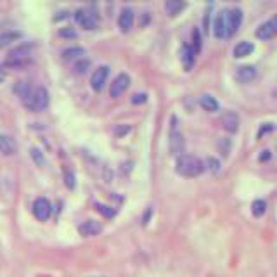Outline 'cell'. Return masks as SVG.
Instances as JSON below:
<instances>
[{"label": "cell", "instance_id": "cell-1", "mask_svg": "<svg viewBox=\"0 0 277 277\" xmlns=\"http://www.w3.org/2000/svg\"><path fill=\"white\" fill-rule=\"evenodd\" d=\"M175 170H177V173L182 175V177L192 178L203 173L205 165H203V161L199 160V158L192 156V154H180V156L177 158V163H175Z\"/></svg>", "mask_w": 277, "mask_h": 277}, {"label": "cell", "instance_id": "cell-2", "mask_svg": "<svg viewBox=\"0 0 277 277\" xmlns=\"http://www.w3.org/2000/svg\"><path fill=\"white\" fill-rule=\"evenodd\" d=\"M32 50H33L32 43H23V45L16 47V49H12L9 52L7 59L4 61L2 66L12 68V69H19V68L28 66L30 61H32Z\"/></svg>", "mask_w": 277, "mask_h": 277}, {"label": "cell", "instance_id": "cell-3", "mask_svg": "<svg viewBox=\"0 0 277 277\" xmlns=\"http://www.w3.org/2000/svg\"><path fill=\"white\" fill-rule=\"evenodd\" d=\"M25 106L30 111H35V113H40V111L45 109L49 106V92H47V89H43V87L33 89L28 99L25 101Z\"/></svg>", "mask_w": 277, "mask_h": 277}, {"label": "cell", "instance_id": "cell-4", "mask_svg": "<svg viewBox=\"0 0 277 277\" xmlns=\"http://www.w3.org/2000/svg\"><path fill=\"white\" fill-rule=\"evenodd\" d=\"M184 135L178 130L177 127V118H172V130H170V140H168V147H170V153L175 156H180L182 151H184Z\"/></svg>", "mask_w": 277, "mask_h": 277}, {"label": "cell", "instance_id": "cell-5", "mask_svg": "<svg viewBox=\"0 0 277 277\" xmlns=\"http://www.w3.org/2000/svg\"><path fill=\"white\" fill-rule=\"evenodd\" d=\"M50 213H52V205H50L49 199H45V198L35 199V203H33V215H35L38 220L45 222L47 218L50 217Z\"/></svg>", "mask_w": 277, "mask_h": 277}, {"label": "cell", "instance_id": "cell-6", "mask_svg": "<svg viewBox=\"0 0 277 277\" xmlns=\"http://www.w3.org/2000/svg\"><path fill=\"white\" fill-rule=\"evenodd\" d=\"M107 76H109V66H99L96 71L92 73V78H90V85L96 92H101L104 89L107 82Z\"/></svg>", "mask_w": 277, "mask_h": 277}, {"label": "cell", "instance_id": "cell-7", "mask_svg": "<svg viewBox=\"0 0 277 277\" xmlns=\"http://www.w3.org/2000/svg\"><path fill=\"white\" fill-rule=\"evenodd\" d=\"M242 25V11L239 7H234L227 11V36H232Z\"/></svg>", "mask_w": 277, "mask_h": 277}, {"label": "cell", "instance_id": "cell-8", "mask_svg": "<svg viewBox=\"0 0 277 277\" xmlns=\"http://www.w3.org/2000/svg\"><path fill=\"white\" fill-rule=\"evenodd\" d=\"M128 85H130V76H128L127 73H120V75L114 78V82L111 83L109 96L113 97V99H116V97H120L121 94L128 89Z\"/></svg>", "mask_w": 277, "mask_h": 277}, {"label": "cell", "instance_id": "cell-9", "mask_svg": "<svg viewBox=\"0 0 277 277\" xmlns=\"http://www.w3.org/2000/svg\"><path fill=\"white\" fill-rule=\"evenodd\" d=\"M277 35V21L276 19H269V21L262 23L256 28V38L260 40H270Z\"/></svg>", "mask_w": 277, "mask_h": 277}, {"label": "cell", "instance_id": "cell-10", "mask_svg": "<svg viewBox=\"0 0 277 277\" xmlns=\"http://www.w3.org/2000/svg\"><path fill=\"white\" fill-rule=\"evenodd\" d=\"M75 19H76V23L85 30H96L97 28V18L94 14H90L89 11L78 9V11L75 12Z\"/></svg>", "mask_w": 277, "mask_h": 277}, {"label": "cell", "instance_id": "cell-11", "mask_svg": "<svg viewBox=\"0 0 277 277\" xmlns=\"http://www.w3.org/2000/svg\"><path fill=\"white\" fill-rule=\"evenodd\" d=\"M213 33L217 38L227 36V11H220L213 21Z\"/></svg>", "mask_w": 277, "mask_h": 277}, {"label": "cell", "instance_id": "cell-12", "mask_svg": "<svg viewBox=\"0 0 277 277\" xmlns=\"http://www.w3.org/2000/svg\"><path fill=\"white\" fill-rule=\"evenodd\" d=\"M256 78V68L249 66V64H244V66H239L236 69V80L239 83H249Z\"/></svg>", "mask_w": 277, "mask_h": 277}, {"label": "cell", "instance_id": "cell-13", "mask_svg": "<svg viewBox=\"0 0 277 277\" xmlns=\"http://www.w3.org/2000/svg\"><path fill=\"white\" fill-rule=\"evenodd\" d=\"M222 127L229 132V134H236L239 130V116L234 113V111H225L222 114Z\"/></svg>", "mask_w": 277, "mask_h": 277}, {"label": "cell", "instance_id": "cell-14", "mask_svg": "<svg viewBox=\"0 0 277 277\" xmlns=\"http://www.w3.org/2000/svg\"><path fill=\"white\" fill-rule=\"evenodd\" d=\"M101 231H103V224L97 220H85L78 227V232L83 236V238H92V236L99 234Z\"/></svg>", "mask_w": 277, "mask_h": 277}, {"label": "cell", "instance_id": "cell-15", "mask_svg": "<svg viewBox=\"0 0 277 277\" xmlns=\"http://www.w3.org/2000/svg\"><path fill=\"white\" fill-rule=\"evenodd\" d=\"M132 26H134V11L130 7H125L118 16V28L123 33H127L130 32Z\"/></svg>", "mask_w": 277, "mask_h": 277}, {"label": "cell", "instance_id": "cell-16", "mask_svg": "<svg viewBox=\"0 0 277 277\" xmlns=\"http://www.w3.org/2000/svg\"><path fill=\"white\" fill-rule=\"evenodd\" d=\"M180 59H182V66H184L185 71H191L192 66H194V63H196V54H194V50H192L191 45H187V43L182 45Z\"/></svg>", "mask_w": 277, "mask_h": 277}, {"label": "cell", "instance_id": "cell-17", "mask_svg": "<svg viewBox=\"0 0 277 277\" xmlns=\"http://www.w3.org/2000/svg\"><path fill=\"white\" fill-rule=\"evenodd\" d=\"M0 151H2L5 156H12V154L18 151V144H16V140L11 135H5V134L0 135Z\"/></svg>", "mask_w": 277, "mask_h": 277}, {"label": "cell", "instance_id": "cell-18", "mask_svg": "<svg viewBox=\"0 0 277 277\" xmlns=\"http://www.w3.org/2000/svg\"><path fill=\"white\" fill-rule=\"evenodd\" d=\"M199 104H201L203 109L208 111V113H215V111H218L217 99H215L213 96H210V94H205V96L199 97Z\"/></svg>", "mask_w": 277, "mask_h": 277}, {"label": "cell", "instance_id": "cell-19", "mask_svg": "<svg viewBox=\"0 0 277 277\" xmlns=\"http://www.w3.org/2000/svg\"><path fill=\"white\" fill-rule=\"evenodd\" d=\"M253 50H255V45H253L251 42H248V40H242V42H239L238 45L234 47V57H246V56H249Z\"/></svg>", "mask_w": 277, "mask_h": 277}, {"label": "cell", "instance_id": "cell-20", "mask_svg": "<svg viewBox=\"0 0 277 277\" xmlns=\"http://www.w3.org/2000/svg\"><path fill=\"white\" fill-rule=\"evenodd\" d=\"M32 90L33 89L28 82H16V85H14V94L23 101V103L28 99V96L32 94Z\"/></svg>", "mask_w": 277, "mask_h": 277}, {"label": "cell", "instance_id": "cell-21", "mask_svg": "<svg viewBox=\"0 0 277 277\" xmlns=\"http://www.w3.org/2000/svg\"><path fill=\"white\" fill-rule=\"evenodd\" d=\"M21 36H23V33L21 32H16V30H11V32H4L2 35H0V47L11 45L12 42L19 40Z\"/></svg>", "mask_w": 277, "mask_h": 277}, {"label": "cell", "instance_id": "cell-22", "mask_svg": "<svg viewBox=\"0 0 277 277\" xmlns=\"http://www.w3.org/2000/svg\"><path fill=\"white\" fill-rule=\"evenodd\" d=\"M165 9H167L168 16L173 18V16H177L182 9H185V2H182V0H167V2H165Z\"/></svg>", "mask_w": 277, "mask_h": 277}, {"label": "cell", "instance_id": "cell-23", "mask_svg": "<svg viewBox=\"0 0 277 277\" xmlns=\"http://www.w3.org/2000/svg\"><path fill=\"white\" fill-rule=\"evenodd\" d=\"M82 56H85V49H83V47H69V49L63 50V59L64 61L80 59Z\"/></svg>", "mask_w": 277, "mask_h": 277}, {"label": "cell", "instance_id": "cell-24", "mask_svg": "<svg viewBox=\"0 0 277 277\" xmlns=\"http://www.w3.org/2000/svg\"><path fill=\"white\" fill-rule=\"evenodd\" d=\"M251 211H253L255 217H262V215L267 211V203L263 201V199H256V201H253Z\"/></svg>", "mask_w": 277, "mask_h": 277}, {"label": "cell", "instance_id": "cell-25", "mask_svg": "<svg viewBox=\"0 0 277 277\" xmlns=\"http://www.w3.org/2000/svg\"><path fill=\"white\" fill-rule=\"evenodd\" d=\"M96 208H97V211H99V213L103 215V217H106V218H113L114 215H116V210H114L113 206L101 205V203H97Z\"/></svg>", "mask_w": 277, "mask_h": 277}, {"label": "cell", "instance_id": "cell-26", "mask_svg": "<svg viewBox=\"0 0 277 277\" xmlns=\"http://www.w3.org/2000/svg\"><path fill=\"white\" fill-rule=\"evenodd\" d=\"M192 50H194V54H199V50H201V33H199L198 28L192 30Z\"/></svg>", "mask_w": 277, "mask_h": 277}, {"label": "cell", "instance_id": "cell-27", "mask_svg": "<svg viewBox=\"0 0 277 277\" xmlns=\"http://www.w3.org/2000/svg\"><path fill=\"white\" fill-rule=\"evenodd\" d=\"M64 184H66L68 189H75L76 182H75V173L71 170L64 168Z\"/></svg>", "mask_w": 277, "mask_h": 277}, {"label": "cell", "instance_id": "cell-28", "mask_svg": "<svg viewBox=\"0 0 277 277\" xmlns=\"http://www.w3.org/2000/svg\"><path fill=\"white\" fill-rule=\"evenodd\" d=\"M90 68V61L89 59H80V61H76L75 63V73H78V75H82V73H85L87 69Z\"/></svg>", "mask_w": 277, "mask_h": 277}, {"label": "cell", "instance_id": "cell-29", "mask_svg": "<svg viewBox=\"0 0 277 277\" xmlns=\"http://www.w3.org/2000/svg\"><path fill=\"white\" fill-rule=\"evenodd\" d=\"M30 154H32L33 161H35V163L38 165V167H43V165H45V158H43V154H42V151H40V149L33 147V149L30 151Z\"/></svg>", "mask_w": 277, "mask_h": 277}, {"label": "cell", "instance_id": "cell-30", "mask_svg": "<svg viewBox=\"0 0 277 277\" xmlns=\"http://www.w3.org/2000/svg\"><path fill=\"white\" fill-rule=\"evenodd\" d=\"M206 165H208V170L213 172V173H218V172H220V161H218L217 158L210 156L206 160Z\"/></svg>", "mask_w": 277, "mask_h": 277}, {"label": "cell", "instance_id": "cell-31", "mask_svg": "<svg viewBox=\"0 0 277 277\" xmlns=\"http://www.w3.org/2000/svg\"><path fill=\"white\" fill-rule=\"evenodd\" d=\"M59 36H63V38H76L78 33H76L73 28H69V26H66V28L59 30Z\"/></svg>", "mask_w": 277, "mask_h": 277}, {"label": "cell", "instance_id": "cell-32", "mask_svg": "<svg viewBox=\"0 0 277 277\" xmlns=\"http://www.w3.org/2000/svg\"><path fill=\"white\" fill-rule=\"evenodd\" d=\"M218 149H220V153L224 154V156H227L229 151H231V140H229V138H222L220 142H218Z\"/></svg>", "mask_w": 277, "mask_h": 277}, {"label": "cell", "instance_id": "cell-33", "mask_svg": "<svg viewBox=\"0 0 277 277\" xmlns=\"http://www.w3.org/2000/svg\"><path fill=\"white\" fill-rule=\"evenodd\" d=\"M130 132V127L128 125H118L116 130H114V135H118V137H123L125 134H128Z\"/></svg>", "mask_w": 277, "mask_h": 277}, {"label": "cell", "instance_id": "cell-34", "mask_svg": "<svg viewBox=\"0 0 277 277\" xmlns=\"http://www.w3.org/2000/svg\"><path fill=\"white\" fill-rule=\"evenodd\" d=\"M274 130V125L272 123H265V125H262V128L258 130V138L260 137H263L265 134H269V132H272Z\"/></svg>", "mask_w": 277, "mask_h": 277}, {"label": "cell", "instance_id": "cell-35", "mask_svg": "<svg viewBox=\"0 0 277 277\" xmlns=\"http://www.w3.org/2000/svg\"><path fill=\"white\" fill-rule=\"evenodd\" d=\"M146 99H147L146 94H135L134 99H132V103H134V104H140V103H146Z\"/></svg>", "mask_w": 277, "mask_h": 277}, {"label": "cell", "instance_id": "cell-36", "mask_svg": "<svg viewBox=\"0 0 277 277\" xmlns=\"http://www.w3.org/2000/svg\"><path fill=\"white\" fill-rule=\"evenodd\" d=\"M258 160L260 161H269L270 160V151H262V154H260Z\"/></svg>", "mask_w": 277, "mask_h": 277}, {"label": "cell", "instance_id": "cell-37", "mask_svg": "<svg viewBox=\"0 0 277 277\" xmlns=\"http://www.w3.org/2000/svg\"><path fill=\"white\" fill-rule=\"evenodd\" d=\"M274 19H276V21H277V16H276V18H274Z\"/></svg>", "mask_w": 277, "mask_h": 277}, {"label": "cell", "instance_id": "cell-38", "mask_svg": "<svg viewBox=\"0 0 277 277\" xmlns=\"http://www.w3.org/2000/svg\"><path fill=\"white\" fill-rule=\"evenodd\" d=\"M276 96H277V90H276Z\"/></svg>", "mask_w": 277, "mask_h": 277}]
</instances>
